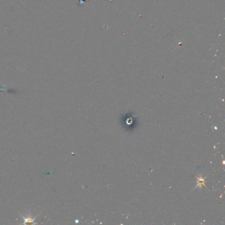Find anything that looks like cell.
I'll list each match as a JSON object with an SVG mask.
<instances>
[{"instance_id":"7a4b0ae2","label":"cell","mask_w":225,"mask_h":225,"mask_svg":"<svg viewBox=\"0 0 225 225\" xmlns=\"http://www.w3.org/2000/svg\"><path fill=\"white\" fill-rule=\"evenodd\" d=\"M197 182H198V186L201 187L202 186H204L205 181L204 178H198Z\"/></svg>"},{"instance_id":"6da1fadb","label":"cell","mask_w":225,"mask_h":225,"mask_svg":"<svg viewBox=\"0 0 225 225\" xmlns=\"http://www.w3.org/2000/svg\"><path fill=\"white\" fill-rule=\"evenodd\" d=\"M21 216L22 217V218H23L24 219V223H23V224H36V223L35 222V220L36 218L38 217V216H36L34 218H32L31 217V214H29L28 215V217L27 218H25L24 217L22 216V215H21Z\"/></svg>"}]
</instances>
